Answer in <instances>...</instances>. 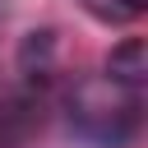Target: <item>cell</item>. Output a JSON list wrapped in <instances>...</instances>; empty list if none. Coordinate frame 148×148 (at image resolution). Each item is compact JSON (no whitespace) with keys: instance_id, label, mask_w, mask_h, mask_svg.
<instances>
[{"instance_id":"3","label":"cell","mask_w":148,"mask_h":148,"mask_svg":"<svg viewBox=\"0 0 148 148\" xmlns=\"http://www.w3.org/2000/svg\"><path fill=\"white\" fill-rule=\"evenodd\" d=\"M97 23H106V28H120V23H134L143 9H148V0H79Z\"/></svg>"},{"instance_id":"2","label":"cell","mask_w":148,"mask_h":148,"mask_svg":"<svg viewBox=\"0 0 148 148\" xmlns=\"http://www.w3.org/2000/svg\"><path fill=\"white\" fill-rule=\"evenodd\" d=\"M143 74H148L143 37H125L120 46H111V56H106V79H116V83H125V88H143Z\"/></svg>"},{"instance_id":"1","label":"cell","mask_w":148,"mask_h":148,"mask_svg":"<svg viewBox=\"0 0 148 148\" xmlns=\"http://www.w3.org/2000/svg\"><path fill=\"white\" fill-rule=\"evenodd\" d=\"M139 111H143V88H125L106 74H83L65 92L69 130L88 148H125L139 130Z\"/></svg>"}]
</instances>
